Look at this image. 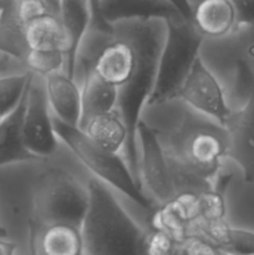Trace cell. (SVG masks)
I'll return each mask as SVG.
<instances>
[{"mask_svg":"<svg viewBox=\"0 0 254 255\" xmlns=\"http://www.w3.org/2000/svg\"><path fill=\"white\" fill-rule=\"evenodd\" d=\"M101 17L109 25L127 20L183 19L167 0H101ZM186 20V19H184Z\"/></svg>","mask_w":254,"mask_h":255,"instance_id":"obj_13","label":"cell"},{"mask_svg":"<svg viewBox=\"0 0 254 255\" xmlns=\"http://www.w3.org/2000/svg\"><path fill=\"white\" fill-rule=\"evenodd\" d=\"M228 1L236 10L237 27L254 25V0H228Z\"/></svg>","mask_w":254,"mask_h":255,"instance_id":"obj_29","label":"cell"},{"mask_svg":"<svg viewBox=\"0 0 254 255\" xmlns=\"http://www.w3.org/2000/svg\"><path fill=\"white\" fill-rule=\"evenodd\" d=\"M174 99L181 100L191 109L211 117L223 126H226L233 112L227 101L223 86L204 64L201 55L194 61Z\"/></svg>","mask_w":254,"mask_h":255,"instance_id":"obj_9","label":"cell"},{"mask_svg":"<svg viewBox=\"0 0 254 255\" xmlns=\"http://www.w3.org/2000/svg\"><path fill=\"white\" fill-rule=\"evenodd\" d=\"M116 34L126 37L136 52V66L126 84L119 87L117 110L127 128V142L122 156L137 183L139 181L137 126L153 91L159 54L167 31L166 20H127L112 25Z\"/></svg>","mask_w":254,"mask_h":255,"instance_id":"obj_2","label":"cell"},{"mask_svg":"<svg viewBox=\"0 0 254 255\" xmlns=\"http://www.w3.org/2000/svg\"><path fill=\"white\" fill-rule=\"evenodd\" d=\"M52 121L61 143L86 171L146 213L149 214L156 208V203L133 178L121 153H114L95 144L79 127L64 124L54 116Z\"/></svg>","mask_w":254,"mask_h":255,"instance_id":"obj_5","label":"cell"},{"mask_svg":"<svg viewBox=\"0 0 254 255\" xmlns=\"http://www.w3.org/2000/svg\"><path fill=\"white\" fill-rule=\"evenodd\" d=\"M89 206L81 224L85 255H143L146 228L126 211L116 192L96 177L87 178Z\"/></svg>","mask_w":254,"mask_h":255,"instance_id":"obj_3","label":"cell"},{"mask_svg":"<svg viewBox=\"0 0 254 255\" xmlns=\"http://www.w3.org/2000/svg\"><path fill=\"white\" fill-rule=\"evenodd\" d=\"M16 10L20 20L24 24H27L42 15L49 14L44 0H20L16 1Z\"/></svg>","mask_w":254,"mask_h":255,"instance_id":"obj_28","label":"cell"},{"mask_svg":"<svg viewBox=\"0 0 254 255\" xmlns=\"http://www.w3.org/2000/svg\"><path fill=\"white\" fill-rule=\"evenodd\" d=\"M139 181L144 193L156 203H166L176 196L168 158L156 132L141 119L137 126Z\"/></svg>","mask_w":254,"mask_h":255,"instance_id":"obj_8","label":"cell"},{"mask_svg":"<svg viewBox=\"0 0 254 255\" xmlns=\"http://www.w3.org/2000/svg\"><path fill=\"white\" fill-rule=\"evenodd\" d=\"M29 50L25 24L17 15L16 1L9 0L0 14V54L7 55L24 64Z\"/></svg>","mask_w":254,"mask_h":255,"instance_id":"obj_21","label":"cell"},{"mask_svg":"<svg viewBox=\"0 0 254 255\" xmlns=\"http://www.w3.org/2000/svg\"><path fill=\"white\" fill-rule=\"evenodd\" d=\"M16 248L17 246L15 242L0 238V255H15Z\"/></svg>","mask_w":254,"mask_h":255,"instance_id":"obj_33","label":"cell"},{"mask_svg":"<svg viewBox=\"0 0 254 255\" xmlns=\"http://www.w3.org/2000/svg\"><path fill=\"white\" fill-rule=\"evenodd\" d=\"M71 164L56 161V154L45 159L35 186L30 226L69 223L81 227L89 206V177H81L70 168Z\"/></svg>","mask_w":254,"mask_h":255,"instance_id":"obj_4","label":"cell"},{"mask_svg":"<svg viewBox=\"0 0 254 255\" xmlns=\"http://www.w3.org/2000/svg\"><path fill=\"white\" fill-rule=\"evenodd\" d=\"M221 255H229V254H224V253H222Z\"/></svg>","mask_w":254,"mask_h":255,"instance_id":"obj_35","label":"cell"},{"mask_svg":"<svg viewBox=\"0 0 254 255\" xmlns=\"http://www.w3.org/2000/svg\"><path fill=\"white\" fill-rule=\"evenodd\" d=\"M31 71L0 75V120L14 111L31 81Z\"/></svg>","mask_w":254,"mask_h":255,"instance_id":"obj_23","label":"cell"},{"mask_svg":"<svg viewBox=\"0 0 254 255\" xmlns=\"http://www.w3.org/2000/svg\"><path fill=\"white\" fill-rule=\"evenodd\" d=\"M167 1L171 2V4L178 10V12L182 15L183 19L192 21V16H193V5H192L191 0H167Z\"/></svg>","mask_w":254,"mask_h":255,"instance_id":"obj_32","label":"cell"},{"mask_svg":"<svg viewBox=\"0 0 254 255\" xmlns=\"http://www.w3.org/2000/svg\"><path fill=\"white\" fill-rule=\"evenodd\" d=\"M15 66L25 67V65L22 64L21 61H19V60L12 59V57L7 56V55L0 54V75L12 74V72H20V71H16V70L11 69V67H15ZM25 69H26V67H25Z\"/></svg>","mask_w":254,"mask_h":255,"instance_id":"obj_31","label":"cell"},{"mask_svg":"<svg viewBox=\"0 0 254 255\" xmlns=\"http://www.w3.org/2000/svg\"><path fill=\"white\" fill-rule=\"evenodd\" d=\"M81 129L97 146L114 153L124 152L127 128L117 109L91 117Z\"/></svg>","mask_w":254,"mask_h":255,"instance_id":"obj_20","label":"cell"},{"mask_svg":"<svg viewBox=\"0 0 254 255\" xmlns=\"http://www.w3.org/2000/svg\"><path fill=\"white\" fill-rule=\"evenodd\" d=\"M15 1H20V0H15Z\"/></svg>","mask_w":254,"mask_h":255,"instance_id":"obj_36","label":"cell"},{"mask_svg":"<svg viewBox=\"0 0 254 255\" xmlns=\"http://www.w3.org/2000/svg\"><path fill=\"white\" fill-rule=\"evenodd\" d=\"M60 19L65 34L64 72L74 79L77 52L91 25L89 0H61Z\"/></svg>","mask_w":254,"mask_h":255,"instance_id":"obj_15","label":"cell"},{"mask_svg":"<svg viewBox=\"0 0 254 255\" xmlns=\"http://www.w3.org/2000/svg\"><path fill=\"white\" fill-rule=\"evenodd\" d=\"M7 2H9V0H0V14H1V11L4 10V7L6 6Z\"/></svg>","mask_w":254,"mask_h":255,"instance_id":"obj_34","label":"cell"},{"mask_svg":"<svg viewBox=\"0 0 254 255\" xmlns=\"http://www.w3.org/2000/svg\"><path fill=\"white\" fill-rule=\"evenodd\" d=\"M224 127L228 132L227 158L238 167L244 182H254V87L248 101L233 110Z\"/></svg>","mask_w":254,"mask_h":255,"instance_id":"obj_10","label":"cell"},{"mask_svg":"<svg viewBox=\"0 0 254 255\" xmlns=\"http://www.w3.org/2000/svg\"><path fill=\"white\" fill-rule=\"evenodd\" d=\"M22 137L26 149L37 159L51 158L60 151L61 141L55 131L45 91V79L35 74L27 89Z\"/></svg>","mask_w":254,"mask_h":255,"instance_id":"obj_7","label":"cell"},{"mask_svg":"<svg viewBox=\"0 0 254 255\" xmlns=\"http://www.w3.org/2000/svg\"><path fill=\"white\" fill-rule=\"evenodd\" d=\"M81 87V120L79 128L91 117L117 109L119 87L109 84L94 71H90L80 84Z\"/></svg>","mask_w":254,"mask_h":255,"instance_id":"obj_19","label":"cell"},{"mask_svg":"<svg viewBox=\"0 0 254 255\" xmlns=\"http://www.w3.org/2000/svg\"><path fill=\"white\" fill-rule=\"evenodd\" d=\"M27 89L16 109L0 120V168L19 162L37 159L27 151L22 137Z\"/></svg>","mask_w":254,"mask_h":255,"instance_id":"obj_18","label":"cell"},{"mask_svg":"<svg viewBox=\"0 0 254 255\" xmlns=\"http://www.w3.org/2000/svg\"><path fill=\"white\" fill-rule=\"evenodd\" d=\"M30 255H85L81 227L69 223L31 224Z\"/></svg>","mask_w":254,"mask_h":255,"instance_id":"obj_11","label":"cell"},{"mask_svg":"<svg viewBox=\"0 0 254 255\" xmlns=\"http://www.w3.org/2000/svg\"><path fill=\"white\" fill-rule=\"evenodd\" d=\"M183 243L163 231L146 227L143 255H182Z\"/></svg>","mask_w":254,"mask_h":255,"instance_id":"obj_26","label":"cell"},{"mask_svg":"<svg viewBox=\"0 0 254 255\" xmlns=\"http://www.w3.org/2000/svg\"><path fill=\"white\" fill-rule=\"evenodd\" d=\"M45 79L47 102L55 119L79 127L81 120V87L64 71L54 72Z\"/></svg>","mask_w":254,"mask_h":255,"instance_id":"obj_14","label":"cell"},{"mask_svg":"<svg viewBox=\"0 0 254 255\" xmlns=\"http://www.w3.org/2000/svg\"><path fill=\"white\" fill-rule=\"evenodd\" d=\"M222 253L203 236L192 233L182 247V255H221Z\"/></svg>","mask_w":254,"mask_h":255,"instance_id":"obj_27","label":"cell"},{"mask_svg":"<svg viewBox=\"0 0 254 255\" xmlns=\"http://www.w3.org/2000/svg\"><path fill=\"white\" fill-rule=\"evenodd\" d=\"M27 71L39 76H47L54 72L64 71L65 55L60 49H30L24 60Z\"/></svg>","mask_w":254,"mask_h":255,"instance_id":"obj_25","label":"cell"},{"mask_svg":"<svg viewBox=\"0 0 254 255\" xmlns=\"http://www.w3.org/2000/svg\"><path fill=\"white\" fill-rule=\"evenodd\" d=\"M142 120L156 132L172 173H189L212 183L228 154L223 125L178 99L146 106Z\"/></svg>","mask_w":254,"mask_h":255,"instance_id":"obj_1","label":"cell"},{"mask_svg":"<svg viewBox=\"0 0 254 255\" xmlns=\"http://www.w3.org/2000/svg\"><path fill=\"white\" fill-rule=\"evenodd\" d=\"M89 4L90 10H91V25H90V29L99 30V31L104 32L114 31L111 25L107 24L101 17V10H100L101 0H89Z\"/></svg>","mask_w":254,"mask_h":255,"instance_id":"obj_30","label":"cell"},{"mask_svg":"<svg viewBox=\"0 0 254 255\" xmlns=\"http://www.w3.org/2000/svg\"><path fill=\"white\" fill-rule=\"evenodd\" d=\"M136 66V52L126 37L114 31L95 57L92 71L116 87L126 84Z\"/></svg>","mask_w":254,"mask_h":255,"instance_id":"obj_12","label":"cell"},{"mask_svg":"<svg viewBox=\"0 0 254 255\" xmlns=\"http://www.w3.org/2000/svg\"><path fill=\"white\" fill-rule=\"evenodd\" d=\"M25 36L29 49H60L65 52V34L57 15L45 14L25 24Z\"/></svg>","mask_w":254,"mask_h":255,"instance_id":"obj_22","label":"cell"},{"mask_svg":"<svg viewBox=\"0 0 254 255\" xmlns=\"http://www.w3.org/2000/svg\"><path fill=\"white\" fill-rule=\"evenodd\" d=\"M167 31L157 66L156 82L146 106L176 97L179 87L199 56L204 37L189 20L166 21Z\"/></svg>","mask_w":254,"mask_h":255,"instance_id":"obj_6","label":"cell"},{"mask_svg":"<svg viewBox=\"0 0 254 255\" xmlns=\"http://www.w3.org/2000/svg\"><path fill=\"white\" fill-rule=\"evenodd\" d=\"M192 22L204 39H219L236 29L237 14L228 0H199Z\"/></svg>","mask_w":254,"mask_h":255,"instance_id":"obj_16","label":"cell"},{"mask_svg":"<svg viewBox=\"0 0 254 255\" xmlns=\"http://www.w3.org/2000/svg\"><path fill=\"white\" fill-rule=\"evenodd\" d=\"M196 223L209 224L227 221V202L223 193L214 188L197 193Z\"/></svg>","mask_w":254,"mask_h":255,"instance_id":"obj_24","label":"cell"},{"mask_svg":"<svg viewBox=\"0 0 254 255\" xmlns=\"http://www.w3.org/2000/svg\"><path fill=\"white\" fill-rule=\"evenodd\" d=\"M192 233L203 236L221 253L254 255V232L232 226L228 221L209 224H193Z\"/></svg>","mask_w":254,"mask_h":255,"instance_id":"obj_17","label":"cell"}]
</instances>
